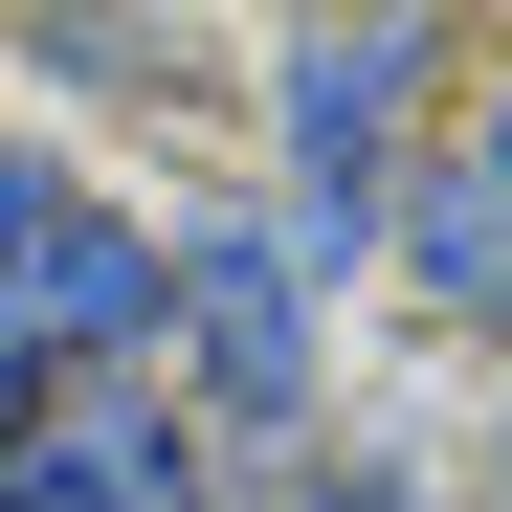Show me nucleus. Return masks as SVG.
I'll list each match as a JSON object with an SVG mask.
<instances>
[{
  "label": "nucleus",
  "instance_id": "nucleus-2",
  "mask_svg": "<svg viewBox=\"0 0 512 512\" xmlns=\"http://www.w3.org/2000/svg\"><path fill=\"white\" fill-rule=\"evenodd\" d=\"M156 312H201V401L223 423H290L312 401V268L268 223H179L156 245Z\"/></svg>",
  "mask_w": 512,
  "mask_h": 512
},
{
  "label": "nucleus",
  "instance_id": "nucleus-6",
  "mask_svg": "<svg viewBox=\"0 0 512 512\" xmlns=\"http://www.w3.org/2000/svg\"><path fill=\"white\" fill-rule=\"evenodd\" d=\"M45 201H67L45 156H0V357H23V290H45Z\"/></svg>",
  "mask_w": 512,
  "mask_h": 512
},
{
  "label": "nucleus",
  "instance_id": "nucleus-1",
  "mask_svg": "<svg viewBox=\"0 0 512 512\" xmlns=\"http://www.w3.org/2000/svg\"><path fill=\"white\" fill-rule=\"evenodd\" d=\"M423 67H446V23H312V45H290V223H268L290 268H357V245H379Z\"/></svg>",
  "mask_w": 512,
  "mask_h": 512
},
{
  "label": "nucleus",
  "instance_id": "nucleus-3",
  "mask_svg": "<svg viewBox=\"0 0 512 512\" xmlns=\"http://www.w3.org/2000/svg\"><path fill=\"white\" fill-rule=\"evenodd\" d=\"M0 490L23 512H201V446L156 423V379H90L67 423H0Z\"/></svg>",
  "mask_w": 512,
  "mask_h": 512
},
{
  "label": "nucleus",
  "instance_id": "nucleus-7",
  "mask_svg": "<svg viewBox=\"0 0 512 512\" xmlns=\"http://www.w3.org/2000/svg\"><path fill=\"white\" fill-rule=\"evenodd\" d=\"M468 179H490V201H512V112H490V156H468Z\"/></svg>",
  "mask_w": 512,
  "mask_h": 512
},
{
  "label": "nucleus",
  "instance_id": "nucleus-9",
  "mask_svg": "<svg viewBox=\"0 0 512 512\" xmlns=\"http://www.w3.org/2000/svg\"><path fill=\"white\" fill-rule=\"evenodd\" d=\"M0 512H23V490H0Z\"/></svg>",
  "mask_w": 512,
  "mask_h": 512
},
{
  "label": "nucleus",
  "instance_id": "nucleus-4",
  "mask_svg": "<svg viewBox=\"0 0 512 512\" xmlns=\"http://www.w3.org/2000/svg\"><path fill=\"white\" fill-rule=\"evenodd\" d=\"M112 334H156V245L112 201H45V290H23V357L0 379H67V357H112Z\"/></svg>",
  "mask_w": 512,
  "mask_h": 512
},
{
  "label": "nucleus",
  "instance_id": "nucleus-5",
  "mask_svg": "<svg viewBox=\"0 0 512 512\" xmlns=\"http://www.w3.org/2000/svg\"><path fill=\"white\" fill-rule=\"evenodd\" d=\"M401 201H423V223H401V268L446 290V312H512V201H490V179H401Z\"/></svg>",
  "mask_w": 512,
  "mask_h": 512
},
{
  "label": "nucleus",
  "instance_id": "nucleus-8",
  "mask_svg": "<svg viewBox=\"0 0 512 512\" xmlns=\"http://www.w3.org/2000/svg\"><path fill=\"white\" fill-rule=\"evenodd\" d=\"M312 512H401V490H312Z\"/></svg>",
  "mask_w": 512,
  "mask_h": 512
}]
</instances>
